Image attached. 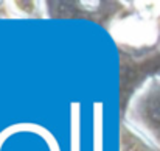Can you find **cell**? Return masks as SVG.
<instances>
[{"instance_id": "3957f363", "label": "cell", "mask_w": 160, "mask_h": 151, "mask_svg": "<svg viewBox=\"0 0 160 151\" xmlns=\"http://www.w3.org/2000/svg\"><path fill=\"white\" fill-rule=\"evenodd\" d=\"M134 5L137 9V14L154 20L156 17L160 16V2H135Z\"/></svg>"}, {"instance_id": "7a4b0ae2", "label": "cell", "mask_w": 160, "mask_h": 151, "mask_svg": "<svg viewBox=\"0 0 160 151\" xmlns=\"http://www.w3.org/2000/svg\"><path fill=\"white\" fill-rule=\"evenodd\" d=\"M137 106H132L137 117L135 123L142 129L145 136L151 139L157 147H160V80L151 83V87L148 92L138 94Z\"/></svg>"}, {"instance_id": "6da1fadb", "label": "cell", "mask_w": 160, "mask_h": 151, "mask_svg": "<svg viewBox=\"0 0 160 151\" xmlns=\"http://www.w3.org/2000/svg\"><path fill=\"white\" fill-rule=\"evenodd\" d=\"M110 34L117 44L131 49H145L156 44L159 30L154 20L140 14L117 19L110 25Z\"/></svg>"}]
</instances>
